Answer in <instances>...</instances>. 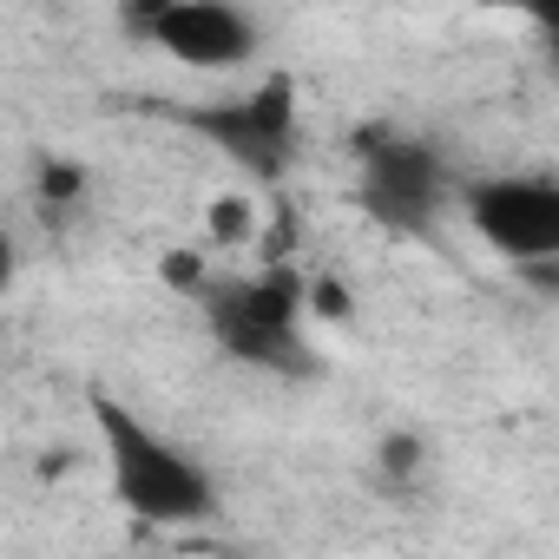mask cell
I'll return each mask as SVG.
<instances>
[{
    "label": "cell",
    "instance_id": "1",
    "mask_svg": "<svg viewBox=\"0 0 559 559\" xmlns=\"http://www.w3.org/2000/svg\"><path fill=\"white\" fill-rule=\"evenodd\" d=\"M93 421H99V441H106V461H112V487L139 520L185 526V520L211 513V474L191 454H178L165 435H152L126 402L93 389Z\"/></svg>",
    "mask_w": 559,
    "mask_h": 559
},
{
    "label": "cell",
    "instance_id": "2",
    "mask_svg": "<svg viewBox=\"0 0 559 559\" xmlns=\"http://www.w3.org/2000/svg\"><path fill=\"white\" fill-rule=\"evenodd\" d=\"M204 310H211V336H217L237 362L304 376V362H310V356H304V336H297L304 290H297L290 270L217 284V290H204Z\"/></svg>",
    "mask_w": 559,
    "mask_h": 559
},
{
    "label": "cell",
    "instance_id": "3",
    "mask_svg": "<svg viewBox=\"0 0 559 559\" xmlns=\"http://www.w3.org/2000/svg\"><path fill=\"white\" fill-rule=\"evenodd\" d=\"M467 217L520 270L559 263V185L552 178H487L467 191Z\"/></svg>",
    "mask_w": 559,
    "mask_h": 559
},
{
    "label": "cell",
    "instance_id": "4",
    "mask_svg": "<svg viewBox=\"0 0 559 559\" xmlns=\"http://www.w3.org/2000/svg\"><path fill=\"white\" fill-rule=\"evenodd\" d=\"M356 152H362V204L395 230H428L441 204V158L395 132H362Z\"/></svg>",
    "mask_w": 559,
    "mask_h": 559
},
{
    "label": "cell",
    "instance_id": "5",
    "mask_svg": "<svg viewBox=\"0 0 559 559\" xmlns=\"http://www.w3.org/2000/svg\"><path fill=\"white\" fill-rule=\"evenodd\" d=\"M152 47H165L178 67H237L257 47L250 14L224 8V0H152V8L126 14Z\"/></svg>",
    "mask_w": 559,
    "mask_h": 559
},
{
    "label": "cell",
    "instance_id": "6",
    "mask_svg": "<svg viewBox=\"0 0 559 559\" xmlns=\"http://www.w3.org/2000/svg\"><path fill=\"white\" fill-rule=\"evenodd\" d=\"M191 126L257 178H276L290 165V86L284 80H270L263 93L230 99V106H204V112H191Z\"/></svg>",
    "mask_w": 559,
    "mask_h": 559
},
{
    "label": "cell",
    "instance_id": "7",
    "mask_svg": "<svg viewBox=\"0 0 559 559\" xmlns=\"http://www.w3.org/2000/svg\"><path fill=\"white\" fill-rule=\"evenodd\" d=\"M80 191H86V171H80L73 158H47V165H40V198H47V204H73Z\"/></svg>",
    "mask_w": 559,
    "mask_h": 559
},
{
    "label": "cell",
    "instance_id": "8",
    "mask_svg": "<svg viewBox=\"0 0 559 559\" xmlns=\"http://www.w3.org/2000/svg\"><path fill=\"white\" fill-rule=\"evenodd\" d=\"M382 467H389L395 480L421 474V441H415V435H389V441H382Z\"/></svg>",
    "mask_w": 559,
    "mask_h": 559
},
{
    "label": "cell",
    "instance_id": "9",
    "mask_svg": "<svg viewBox=\"0 0 559 559\" xmlns=\"http://www.w3.org/2000/svg\"><path fill=\"white\" fill-rule=\"evenodd\" d=\"M165 276H171V284H178V290H211V284H204V270H198V257H191V250H171V257H165Z\"/></svg>",
    "mask_w": 559,
    "mask_h": 559
},
{
    "label": "cell",
    "instance_id": "10",
    "mask_svg": "<svg viewBox=\"0 0 559 559\" xmlns=\"http://www.w3.org/2000/svg\"><path fill=\"white\" fill-rule=\"evenodd\" d=\"M217 237H243V204H237V198L217 204Z\"/></svg>",
    "mask_w": 559,
    "mask_h": 559
},
{
    "label": "cell",
    "instance_id": "11",
    "mask_svg": "<svg viewBox=\"0 0 559 559\" xmlns=\"http://www.w3.org/2000/svg\"><path fill=\"white\" fill-rule=\"evenodd\" d=\"M310 304H317V310H330V317H349V297H343L336 284H317V290H310Z\"/></svg>",
    "mask_w": 559,
    "mask_h": 559
},
{
    "label": "cell",
    "instance_id": "12",
    "mask_svg": "<svg viewBox=\"0 0 559 559\" xmlns=\"http://www.w3.org/2000/svg\"><path fill=\"white\" fill-rule=\"evenodd\" d=\"M520 276H526V284H539V290H559V263H526Z\"/></svg>",
    "mask_w": 559,
    "mask_h": 559
},
{
    "label": "cell",
    "instance_id": "13",
    "mask_svg": "<svg viewBox=\"0 0 559 559\" xmlns=\"http://www.w3.org/2000/svg\"><path fill=\"white\" fill-rule=\"evenodd\" d=\"M533 27H539L546 40H559V0H546V8H533Z\"/></svg>",
    "mask_w": 559,
    "mask_h": 559
},
{
    "label": "cell",
    "instance_id": "14",
    "mask_svg": "<svg viewBox=\"0 0 559 559\" xmlns=\"http://www.w3.org/2000/svg\"><path fill=\"white\" fill-rule=\"evenodd\" d=\"M546 47H552V73H559V40H546Z\"/></svg>",
    "mask_w": 559,
    "mask_h": 559
}]
</instances>
